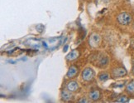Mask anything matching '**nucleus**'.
<instances>
[{
  "label": "nucleus",
  "instance_id": "nucleus-5",
  "mask_svg": "<svg viewBox=\"0 0 134 103\" xmlns=\"http://www.w3.org/2000/svg\"><path fill=\"white\" fill-rule=\"evenodd\" d=\"M79 57H80V52L78 50L74 49V50L70 51V52H69L68 54H67L66 57V60L68 61H75Z\"/></svg>",
  "mask_w": 134,
  "mask_h": 103
},
{
  "label": "nucleus",
  "instance_id": "nucleus-2",
  "mask_svg": "<svg viewBox=\"0 0 134 103\" xmlns=\"http://www.w3.org/2000/svg\"><path fill=\"white\" fill-rule=\"evenodd\" d=\"M94 71L91 67H86L82 72V78L85 81H90L94 78Z\"/></svg>",
  "mask_w": 134,
  "mask_h": 103
},
{
  "label": "nucleus",
  "instance_id": "nucleus-3",
  "mask_svg": "<svg viewBox=\"0 0 134 103\" xmlns=\"http://www.w3.org/2000/svg\"><path fill=\"white\" fill-rule=\"evenodd\" d=\"M99 43H100V36L96 33V32H94L92 33L89 37V44L91 48H97L99 46Z\"/></svg>",
  "mask_w": 134,
  "mask_h": 103
},
{
  "label": "nucleus",
  "instance_id": "nucleus-13",
  "mask_svg": "<svg viewBox=\"0 0 134 103\" xmlns=\"http://www.w3.org/2000/svg\"><path fill=\"white\" fill-rule=\"evenodd\" d=\"M128 101H129L128 98L126 96H121V97H119L115 102H128Z\"/></svg>",
  "mask_w": 134,
  "mask_h": 103
},
{
  "label": "nucleus",
  "instance_id": "nucleus-12",
  "mask_svg": "<svg viewBox=\"0 0 134 103\" xmlns=\"http://www.w3.org/2000/svg\"><path fill=\"white\" fill-rule=\"evenodd\" d=\"M108 63V58L107 57H101L99 60V64L101 66H106Z\"/></svg>",
  "mask_w": 134,
  "mask_h": 103
},
{
  "label": "nucleus",
  "instance_id": "nucleus-15",
  "mask_svg": "<svg viewBox=\"0 0 134 103\" xmlns=\"http://www.w3.org/2000/svg\"><path fill=\"white\" fill-rule=\"evenodd\" d=\"M67 49H68V45H66V46L64 47L63 51H64V52H66V51H67Z\"/></svg>",
  "mask_w": 134,
  "mask_h": 103
},
{
  "label": "nucleus",
  "instance_id": "nucleus-9",
  "mask_svg": "<svg viewBox=\"0 0 134 103\" xmlns=\"http://www.w3.org/2000/svg\"><path fill=\"white\" fill-rule=\"evenodd\" d=\"M71 98H72V95H71V93L70 91H62L61 92V99L63 101H66V102H68V101H70Z\"/></svg>",
  "mask_w": 134,
  "mask_h": 103
},
{
  "label": "nucleus",
  "instance_id": "nucleus-6",
  "mask_svg": "<svg viewBox=\"0 0 134 103\" xmlns=\"http://www.w3.org/2000/svg\"><path fill=\"white\" fill-rule=\"evenodd\" d=\"M66 88L67 90L70 91V92H76V91L78 90V88H79V84L75 81H70V82H68V84H67Z\"/></svg>",
  "mask_w": 134,
  "mask_h": 103
},
{
  "label": "nucleus",
  "instance_id": "nucleus-10",
  "mask_svg": "<svg viewBox=\"0 0 134 103\" xmlns=\"http://www.w3.org/2000/svg\"><path fill=\"white\" fill-rule=\"evenodd\" d=\"M108 78H109V75L105 72H101V73L99 75V80L100 81H107Z\"/></svg>",
  "mask_w": 134,
  "mask_h": 103
},
{
  "label": "nucleus",
  "instance_id": "nucleus-8",
  "mask_svg": "<svg viewBox=\"0 0 134 103\" xmlns=\"http://www.w3.org/2000/svg\"><path fill=\"white\" fill-rule=\"evenodd\" d=\"M77 73H78V68L75 66L72 65V66L69 68L68 72H67L66 73V76L67 77H69V78H73L74 77H75L76 75H77Z\"/></svg>",
  "mask_w": 134,
  "mask_h": 103
},
{
  "label": "nucleus",
  "instance_id": "nucleus-11",
  "mask_svg": "<svg viewBox=\"0 0 134 103\" xmlns=\"http://www.w3.org/2000/svg\"><path fill=\"white\" fill-rule=\"evenodd\" d=\"M126 90L127 92L129 93H134V80L130 81V82L128 84V86H127L126 87Z\"/></svg>",
  "mask_w": 134,
  "mask_h": 103
},
{
  "label": "nucleus",
  "instance_id": "nucleus-7",
  "mask_svg": "<svg viewBox=\"0 0 134 103\" xmlns=\"http://www.w3.org/2000/svg\"><path fill=\"white\" fill-rule=\"evenodd\" d=\"M89 98L94 101V102H96V101H99L101 98V92L99 90H92L90 92H89Z\"/></svg>",
  "mask_w": 134,
  "mask_h": 103
},
{
  "label": "nucleus",
  "instance_id": "nucleus-1",
  "mask_svg": "<svg viewBox=\"0 0 134 103\" xmlns=\"http://www.w3.org/2000/svg\"><path fill=\"white\" fill-rule=\"evenodd\" d=\"M117 22L121 25H128L132 22V16L128 13L123 12V13H119L117 16Z\"/></svg>",
  "mask_w": 134,
  "mask_h": 103
},
{
  "label": "nucleus",
  "instance_id": "nucleus-14",
  "mask_svg": "<svg viewBox=\"0 0 134 103\" xmlns=\"http://www.w3.org/2000/svg\"><path fill=\"white\" fill-rule=\"evenodd\" d=\"M88 102H89V101H88L87 99H85V98H84V97H83L82 99L79 100V102H85V103H86Z\"/></svg>",
  "mask_w": 134,
  "mask_h": 103
},
{
  "label": "nucleus",
  "instance_id": "nucleus-4",
  "mask_svg": "<svg viewBox=\"0 0 134 103\" xmlns=\"http://www.w3.org/2000/svg\"><path fill=\"white\" fill-rule=\"evenodd\" d=\"M127 70L123 67H117L113 70L112 72V74L114 77H124L127 75Z\"/></svg>",
  "mask_w": 134,
  "mask_h": 103
}]
</instances>
